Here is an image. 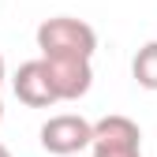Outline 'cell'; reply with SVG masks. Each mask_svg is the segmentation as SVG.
Instances as JSON below:
<instances>
[{"mask_svg":"<svg viewBox=\"0 0 157 157\" xmlns=\"http://www.w3.org/2000/svg\"><path fill=\"white\" fill-rule=\"evenodd\" d=\"M45 67H49V82H52L56 101H78L94 86L90 60H45Z\"/></svg>","mask_w":157,"mask_h":157,"instance_id":"4","label":"cell"},{"mask_svg":"<svg viewBox=\"0 0 157 157\" xmlns=\"http://www.w3.org/2000/svg\"><path fill=\"white\" fill-rule=\"evenodd\" d=\"M0 82H4V56H0Z\"/></svg>","mask_w":157,"mask_h":157,"instance_id":"8","label":"cell"},{"mask_svg":"<svg viewBox=\"0 0 157 157\" xmlns=\"http://www.w3.org/2000/svg\"><path fill=\"white\" fill-rule=\"evenodd\" d=\"M90 139H94V124L75 116V112L49 116L41 124V146L56 157H71L78 150H90Z\"/></svg>","mask_w":157,"mask_h":157,"instance_id":"3","label":"cell"},{"mask_svg":"<svg viewBox=\"0 0 157 157\" xmlns=\"http://www.w3.org/2000/svg\"><path fill=\"white\" fill-rule=\"evenodd\" d=\"M131 75L142 90H157V41H146L131 60Z\"/></svg>","mask_w":157,"mask_h":157,"instance_id":"6","label":"cell"},{"mask_svg":"<svg viewBox=\"0 0 157 157\" xmlns=\"http://www.w3.org/2000/svg\"><path fill=\"white\" fill-rule=\"evenodd\" d=\"M0 120H4V101H0Z\"/></svg>","mask_w":157,"mask_h":157,"instance_id":"9","label":"cell"},{"mask_svg":"<svg viewBox=\"0 0 157 157\" xmlns=\"http://www.w3.org/2000/svg\"><path fill=\"white\" fill-rule=\"evenodd\" d=\"M11 90H15L19 101L30 105V109H49V105H56V94H52V82H49V67H45L41 56L19 64V71L11 78Z\"/></svg>","mask_w":157,"mask_h":157,"instance_id":"5","label":"cell"},{"mask_svg":"<svg viewBox=\"0 0 157 157\" xmlns=\"http://www.w3.org/2000/svg\"><path fill=\"white\" fill-rule=\"evenodd\" d=\"M94 157H142V131L131 116H105L94 124V139H90Z\"/></svg>","mask_w":157,"mask_h":157,"instance_id":"2","label":"cell"},{"mask_svg":"<svg viewBox=\"0 0 157 157\" xmlns=\"http://www.w3.org/2000/svg\"><path fill=\"white\" fill-rule=\"evenodd\" d=\"M37 49H41V60H94L97 34L82 19L56 15L37 26Z\"/></svg>","mask_w":157,"mask_h":157,"instance_id":"1","label":"cell"},{"mask_svg":"<svg viewBox=\"0 0 157 157\" xmlns=\"http://www.w3.org/2000/svg\"><path fill=\"white\" fill-rule=\"evenodd\" d=\"M0 157H11V150H8V146H4V142H0Z\"/></svg>","mask_w":157,"mask_h":157,"instance_id":"7","label":"cell"}]
</instances>
